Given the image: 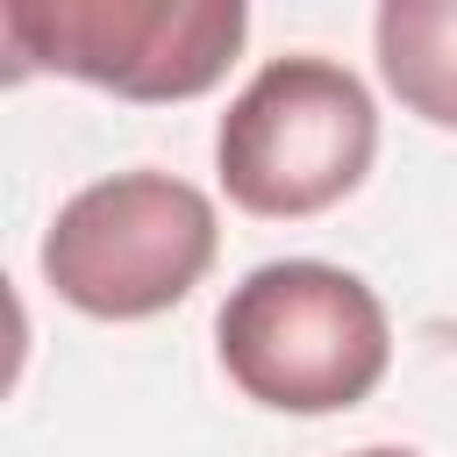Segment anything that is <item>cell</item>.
I'll return each mask as SVG.
<instances>
[{
	"instance_id": "cell-1",
	"label": "cell",
	"mask_w": 457,
	"mask_h": 457,
	"mask_svg": "<svg viewBox=\"0 0 457 457\" xmlns=\"http://www.w3.org/2000/svg\"><path fill=\"white\" fill-rule=\"evenodd\" d=\"M221 371L278 414H343L357 407L393 357V328L378 293L314 257L257 264L214 314Z\"/></svg>"
},
{
	"instance_id": "cell-2",
	"label": "cell",
	"mask_w": 457,
	"mask_h": 457,
	"mask_svg": "<svg viewBox=\"0 0 457 457\" xmlns=\"http://www.w3.org/2000/svg\"><path fill=\"white\" fill-rule=\"evenodd\" d=\"M378 150V114L336 57H271L221 114L214 171L243 214L300 221L357 193Z\"/></svg>"
},
{
	"instance_id": "cell-3",
	"label": "cell",
	"mask_w": 457,
	"mask_h": 457,
	"mask_svg": "<svg viewBox=\"0 0 457 457\" xmlns=\"http://www.w3.org/2000/svg\"><path fill=\"white\" fill-rule=\"evenodd\" d=\"M214 207L171 171H114L71 193L43 236V278L93 321H143L179 307L214 264Z\"/></svg>"
},
{
	"instance_id": "cell-4",
	"label": "cell",
	"mask_w": 457,
	"mask_h": 457,
	"mask_svg": "<svg viewBox=\"0 0 457 457\" xmlns=\"http://www.w3.org/2000/svg\"><path fill=\"white\" fill-rule=\"evenodd\" d=\"M243 0H7L14 71H71L121 100H193L243 50Z\"/></svg>"
},
{
	"instance_id": "cell-5",
	"label": "cell",
	"mask_w": 457,
	"mask_h": 457,
	"mask_svg": "<svg viewBox=\"0 0 457 457\" xmlns=\"http://www.w3.org/2000/svg\"><path fill=\"white\" fill-rule=\"evenodd\" d=\"M371 36L393 100L428 129H457V0H386Z\"/></svg>"
},
{
	"instance_id": "cell-6",
	"label": "cell",
	"mask_w": 457,
	"mask_h": 457,
	"mask_svg": "<svg viewBox=\"0 0 457 457\" xmlns=\"http://www.w3.org/2000/svg\"><path fill=\"white\" fill-rule=\"evenodd\" d=\"M357 457H421V450H400V443H378V450H357Z\"/></svg>"
}]
</instances>
